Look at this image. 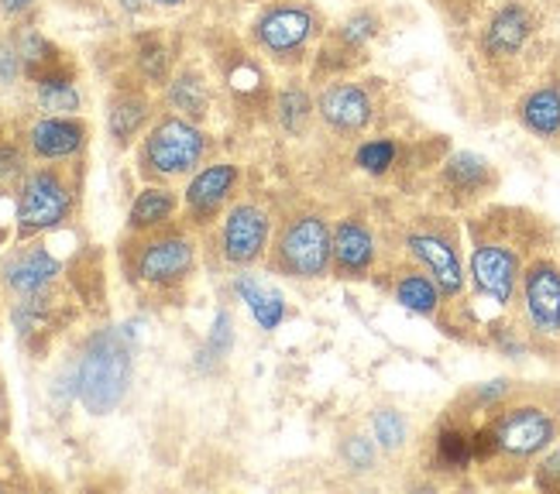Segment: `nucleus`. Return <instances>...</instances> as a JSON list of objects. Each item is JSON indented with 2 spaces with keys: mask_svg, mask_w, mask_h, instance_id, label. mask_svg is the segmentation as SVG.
Here are the masks:
<instances>
[{
  "mask_svg": "<svg viewBox=\"0 0 560 494\" xmlns=\"http://www.w3.org/2000/svg\"><path fill=\"white\" fill-rule=\"evenodd\" d=\"M313 32V14L306 8H272L258 21V42L276 56L300 52Z\"/></svg>",
  "mask_w": 560,
  "mask_h": 494,
  "instance_id": "obj_10",
  "label": "nucleus"
},
{
  "mask_svg": "<svg viewBox=\"0 0 560 494\" xmlns=\"http://www.w3.org/2000/svg\"><path fill=\"white\" fill-rule=\"evenodd\" d=\"M159 4H168V8H173V4H183V0H159Z\"/></svg>",
  "mask_w": 560,
  "mask_h": 494,
  "instance_id": "obj_37",
  "label": "nucleus"
},
{
  "mask_svg": "<svg viewBox=\"0 0 560 494\" xmlns=\"http://www.w3.org/2000/svg\"><path fill=\"white\" fill-rule=\"evenodd\" d=\"M471 454H475V460H481V463H489V460L499 457L495 426H481V430L471 433Z\"/></svg>",
  "mask_w": 560,
  "mask_h": 494,
  "instance_id": "obj_31",
  "label": "nucleus"
},
{
  "mask_svg": "<svg viewBox=\"0 0 560 494\" xmlns=\"http://www.w3.org/2000/svg\"><path fill=\"white\" fill-rule=\"evenodd\" d=\"M436 460H441L447 471H468V463L475 460L471 454V433L460 426H447L436 436Z\"/></svg>",
  "mask_w": 560,
  "mask_h": 494,
  "instance_id": "obj_22",
  "label": "nucleus"
},
{
  "mask_svg": "<svg viewBox=\"0 0 560 494\" xmlns=\"http://www.w3.org/2000/svg\"><path fill=\"white\" fill-rule=\"evenodd\" d=\"M173 104L176 107H183L186 114H192V117H200L203 114V107H207V101H203V86L197 83V80H179L176 86H173Z\"/></svg>",
  "mask_w": 560,
  "mask_h": 494,
  "instance_id": "obj_29",
  "label": "nucleus"
},
{
  "mask_svg": "<svg viewBox=\"0 0 560 494\" xmlns=\"http://www.w3.org/2000/svg\"><path fill=\"white\" fill-rule=\"evenodd\" d=\"M529 35H533V14L523 4H505L502 11H495L489 28H485L481 48L492 59H509L520 52Z\"/></svg>",
  "mask_w": 560,
  "mask_h": 494,
  "instance_id": "obj_12",
  "label": "nucleus"
},
{
  "mask_svg": "<svg viewBox=\"0 0 560 494\" xmlns=\"http://www.w3.org/2000/svg\"><path fill=\"white\" fill-rule=\"evenodd\" d=\"M141 120H144V104L131 96V101H120L114 107V114H110V131H114L117 141H125V138H131L141 128Z\"/></svg>",
  "mask_w": 560,
  "mask_h": 494,
  "instance_id": "obj_26",
  "label": "nucleus"
},
{
  "mask_svg": "<svg viewBox=\"0 0 560 494\" xmlns=\"http://www.w3.org/2000/svg\"><path fill=\"white\" fill-rule=\"evenodd\" d=\"M320 117L334 131H361L372 120V96L354 83H334L320 93Z\"/></svg>",
  "mask_w": 560,
  "mask_h": 494,
  "instance_id": "obj_11",
  "label": "nucleus"
},
{
  "mask_svg": "<svg viewBox=\"0 0 560 494\" xmlns=\"http://www.w3.org/2000/svg\"><path fill=\"white\" fill-rule=\"evenodd\" d=\"M83 144V128L77 120H42L32 128V148L42 158H62L72 155Z\"/></svg>",
  "mask_w": 560,
  "mask_h": 494,
  "instance_id": "obj_17",
  "label": "nucleus"
},
{
  "mask_svg": "<svg viewBox=\"0 0 560 494\" xmlns=\"http://www.w3.org/2000/svg\"><path fill=\"white\" fill-rule=\"evenodd\" d=\"M444 183L460 192V196H478L485 186L492 183V168L481 155H471V152H457L447 168H444Z\"/></svg>",
  "mask_w": 560,
  "mask_h": 494,
  "instance_id": "obj_20",
  "label": "nucleus"
},
{
  "mask_svg": "<svg viewBox=\"0 0 560 494\" xmlns=\"http://www.w3.org/2000/svg\"><path fill=\"white\" fill-rule=\"evenodd\" d=\"M396 299H399L406 309H412V313L433 316L436 306H441L444 295H441V285H436L433 279L420 275V271H412V275L399 279V285H396Z\"/></svg>",
  "mask_w": 560,
  "mask_h": 494,
  "instance_id": "obj_21",
  "label": "nucleus"
},
{
  "mask_svg": "<svg viewBox=\"0 0 560 494\" xmlns=\"http://www.w3.org/2000/svg\"><path fill=\"white\" fill-rule=\"evenodd\" d=\"M375 258V240L369 227L358 224V220H345L334 231V264L340 275H364L372 268Z\"/></svg>",
  "mask_w": 560,
  "mask_h": 494,
  "instance_id": "obj_14",
  "label": "nucleus"
},
{
  "mask_svg": "<svg viewBox=\"0 0 560 494\" xmlns=\"http://www.w3.org/2000/svg\"><path fill=\"white\" fill-rule=\"evenodd\" d=\"M0 8H4L8 14H21L32 8V0H0Z\"/></svg>",
  "mask_w": 560,
  "mask_h": 494,
  "instance_id": "obj_35",
  "label": "nucleus"
},
{
  "mask_svg": "<svg viewBox=\"0 0 560 494\" xmlns=\"http://www.w3.org/2000/svg\"><path fill=\"white\" fill-rule=\"evenodd\" d=\"M176 210V200L168 196L165 189H144L138 200H135V210H131V227H155L162 220Z\"/></svg>",
  "mask_w": 560,
  "mask_h": 494,
  "instance_id": "obj_23",
  "label": "nucleus"
},
{
  "mask_svg": "<svg viewBox=\"0 0 560 494\" xmlns=\"http://www.w3.org/2000/svg\"><path fill=\"white\" fill-rule=\"evenodd\" d=\"M128 381H131V351H128L125 337L117 330L96 333L80 361V370H77V385H80L77 391H80L83 405L93 415L110 412L120 399H125Z\"/></svg>",
  "mask_w": 560,
  "mask_h": 494,
  "instance_id": "obj_1",
  "label": "nucleus"
},
{
  "mask_svg": "<svg viewBox=\"0 0 560 494\" xmlns=\"http://www.w3.org/2000/svg\"><path fill=\"white\" fill-rule=\"evenodd\" d=\"M499 457L529 460L557 439V419L540 405H513L495 419Z\"/></svg>",
  "mask_w": 560,
  "mask_h": 494,
  "instance_id": "obj_3",
  "label": "nucleus"
},
{
  "mask_svg": "<svg viewBox=\"0 0 560 494\" xmlns=\"http://www.w3.org/2000/svg\"><path fill=\"white\" fill-rule=\"evenodd\" d=\"M265 240H269V216L258 207L241 203L228 213L224 224V258L234 264H248L261 255Z\"/></svg>",
  "mask_w": 560,
  "mask_h": 494,
  "instance_id": "obj_9",
  "label": "nucleus"
},
{
  "mask_svg": "<svg viewBox=\"0 0 560 494\" xmlns=\"http://www.w3.org/2000/svg\"><path fill=\"white\" fill-rule=\"evenodd\" d=\"M471 279L495 306H509L520 285V255L505 244L481 240L471 255Z\"/></svg>",
  "mask_w": 560,
  "mask_h": 494,
  "instance_id": "obj_5",
  "label": "nucleus"
},
{
  "mask_svg": "<svg viewBox=\"0 0 560 494\" xmlns=\"http://www.w3.org/2000/svg\"><path fill=\"white\" fill-rule=\"evenodd\" d=\"M396 162V144L393 141H369L358 148V165L364 172H372V176H382L388 172V165Z\"/></svg>",
  "mask_w": 560,
  "mask_h": 494,
  "instance_id": "obj_27",
  "label": "nucleus"
},
{
  "mask_svg": "<svg viewBox=\"0 0 560 494\" xmlns=\"http://www.w3.org/2000/svg\"><path fill=\"white\" fill-rule=\"evenodd\" d=\"M234 289H237L241 299L248 303V309H252V316L258 319V327H261V330H276V327L282 324V319H285V303H282V295H279L276 289L261 285V282L252 279V275H241Z\"/></svg>",
  "mask_w": 560,
  "mask_h": 494,
  "instance_id": "obj_19",
  "label": "nucleus"
},
{
  "mask_svg": "<svg viewBox=\"0 0 560 494\" xmlns=\"http://www.w3.org/2000/svg\"><path fill=\"white\" fill-rule=\"evenodd\" d=\"M505 391H509V381H492V385H481V388L475 391V402H478V405H492V402L505 399Z\"/></svg>",
  "mask_w": 560,
  "mask_h": 494,
  "instance_id": "obj_33",
  "label": "nucleus"
},
{
  "mask_svg": "<svg viewBox=\"0 0 560 494\" xmlns=\"http://www.w3.org/2000/svg\"><path fill=\"white\" fill-rule=\"evenodd\" d=\"M523 303L537 333H560V268L547 258L523 271Z\"/></svg>",
  "mask_w": 560,
  "mask_h": 494,
  "instance_id": "obj_6",
  "label": "nucleus"
},
{
  "mask_svg": "<svg viewBox=\"0 0 560 494\" xmlns=\"http://www.w3.org/2000/svg\"><path fill=\"white\" fill-rule=\"evenodd\" d=\"M234 183H237V168L234 165H210L189 183L186 200L200 216H207L228 200V192L234 189Z\"/></svg>",
  "mask_w": 560,
  "mask_h": 494,
  "instance_id": "obj_16",
  "label": "nucleus"
},
{
  "mask_svg": "<svg viewBox=\"0 0 560 494\" xmlns=\"http://www.w3.org/2000/svg\"><path fill=\"white\" fill-rule=\"evenodd\" d=\"M66 213H69L66 186L52 176V172H35V176L21 189V203H18L21 231L32 234V231L56 227Z\"/></svg>",
  "mask_w": 560,
  "mask_h": 494,
  "instance_id": "obj_7",
  "label": "nucleus"
},
{
  "mask_svg": "<svg viewBox=\"0 0 560 494\" xmlns=\"http://www.w3.org/2000/svg\"><path fill=\"white\" fill-rule=\"evenodd\" d=\"M345 460L354 467V471H369L372 460H375V447H372V439H364V436H351L345 443Z\"/></svg>",
  "mask_w": 560,
  "mask_h": 494,
  "instance_id": "obj_30",
  "label": "nucleus"
},
{
  "mask_svg": "<svg viewBox=\"0 0 560 494\" xmlns=\"http://www.w3.org/2000/svg\"><path fill=\"white\" fill-rule=\"evenodd\" d=\"M520 120L537 138H560V86H537L523 96Z\"/></svg>",
  "mask_w": 560,
  "mask_h": 494,
  "instance_id": "obj_15",
  "label": "nucleus"
},
{
  "mask_svg": "<svg viewBox=\"0 0 560 494\" xmlns=\"http://www.w3.org/2000/svg\"><path fill=\"white\" fill-rule=\"evenodd\" d=\"M310 110H313V104L300 86H292L279 96V120H282L285 131H303Z\"/></svg>",
  "mask_w": 560,
  "mask_h": 494,
  "instance_id": "obj_25",
  "label": "nucleus"
},
{
  "mask_svg": "<svg viewBox=\"0 0 560 494\" xmlns=\"http://www.w3.org/2000/svg\"><path fill=\"white\" fill-rule=\"evenodd\" d=\"M537 487H544V491H560V447L540 463V471H537Z\"/></svg>",
  "mask_w": 560,
  "mask_h": 494,
  "instance_id": "obj_32",
  "label": "nucleus"
},
{
  "mask_svg": "<svg viewBox=\"0 0 560 494\" xmlns=\"http://www.w3.org/2000/svg\"><path fill=\"white\" fill-rule=\"evenodd\" d=\"M409 251L430 271V279L441 285V295L451 299V295L465 289V268H460V255L451 237L436 234V231L409 234Z\"/></svg>",
  "mask_w": 560,
  "mask_h": 494,
  "instance_id": "obj_8",
  "label": "nucleus"
},
{
  "mask_svg": "<svg viewBox=\"0 0 560 494\" xmlns=\"http://www.w3.org/2000/svg\"><path fill=\"white\" fill-rule=\"evenodd\" d=\"M56 271H59L56 258H48L45 251L35 247V251H24L8 264V285L21 295H35L52 282Z\"/></svg>",
  "mask_w": 560,
  "mask_h": 494,
  "instance_id": "obj_18",
  "label": "nucleus"
},
{
  "mask_svg": "<svg viewBox=\"0 0 560 494\" xmlns=\"http://www.w3.org/2000/svg\"><path fill=\"white\" fill-rule=\"evenodd\" d=\"M189 268H192V244L183 237L149 244L141 261H138L141 279H149V282H176L186 275Z\"/></svg>",
  "mask_w": 560,
  "mask_h": 494,
  "instance_id": "obj_13",
  "label": "nucleus"
},
{
  "mask_svg": "<svg viewBox=\"0 0 560 494\" xmlns=\"http://www.w3.org/2000/svg\"><path fill=\"white\" fill-rule=\"evenodd\" d=\"M18 168V155L14 152H0V176H8V172Z\"/></svg>",
  "mask_w": 560,
  "mask_h": 494,
  "instance_id": "obj_36",
  "label": "nucleus"
},
{
  "mask_svg": "<svg viewBox=\"0 0 560 494\" xmlns=\"http://www.w3.org/2000/svg\"><path fill=\"white\" fill-rule=\"evenodd\" d=\"M372 430H375V443L382 450H399L406 443V419L393 409H378L372 415Z\"/></svg>",
  "mask_w": 560,
  "mask_h": 494,
  "instance_id": "obj_24",
  "label": "nucleus"
},
{
  "mask_svg": "<svg viewBox=\"0 0 560 494\" xmlns=\"http://www.w3.org/2000/svg\"><path fill=\"white\" fill-rule=\"evenodd\" d=\"M378 32V17L372 11H358L345 21V28H340V38L345 45H364L372 35Z\"/></svg>",
  "mask_w": 560,
  "mask_h": 494,
  "instance_id": "obj_28",
  "label": "nucleus"
},
{
  "mask_svg": "<svg viewBox=\"0 0 560 494\" xmlns=\"http://www.w3.org/2000/svg\"><path fill=\"white\" fill-rule=\"evenodd\" d=\"M18 72V56H11L4 45H0V83H11Z\"/></svg>",
  "mask_w": 560,
  "mask_h": 494,
  "instance_id": "obj_34",
  "label": "nucleus"
},
{
  "mask_svg": "<svg viewBox=\"0 0 560 494\" xmlns=\"http://www.w3.org/2000/svg\"><path fill=\"white\" fill-rule=\"evenodd\" d=\"M149 165L155 172H165V176H179V172H189L192 165L200 162L203 155V134L192 128V124L179 120V117H168L162 120L159 128L149 138Z\"/></svg>",
  "mask_w": 560,
  "mask_h": 494,
  "instance_id": "obj_4",
  "label": "nucleus"
},
{
  "mask_svg": "<svg viewBox=\"0 0 560 494\" xmlns=\"http://www.w3.org/2000/svg\"><path fill=\"white\" fill-rule=\"evenodd\" d=\"M279 261L296 279H320L334 261V234L324 216H300L279 240Z\"/></svg>",
  "mask_w": 560,
  "mask_h": 494,
  "instance_id": "obj_2",
  "label": "nucleus"
}]
</instances>
